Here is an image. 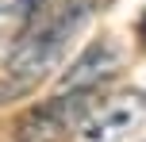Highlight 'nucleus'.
I'll return each instance as SVG.
<instances>
[{"label":"nucleus","mask_w":146,"mask_h":142,"mask_svg":"<svg viewBox=\"0 0 146 142\" xmlns=\"http://www.w3.org/2000/svg\"><path fill=\"white\" fill-rule=\"evenodd\" d=\"M135 35H139V46L146 50V8H142V15H139V27H135Z\"/></svg>","instance_id":"423d86ee"},{"label":"nucleus","mask_w":146,"mask_h":142,"mask_svg":"<svg viewBox=\"0 0 146 142\" xmlns=\"http://www.w3.org/2000/svg\"><path fill=\"white\" fill-rule=\"evenodd\" d=\"M96 0H42L12 38L0 65V104L31 96L54 69L62 65L69 42L85 31Z\"/></svg>","instance_id":"f257e3e1"},{"label":"nucleus","mask_w":146,"mask_h":142,"mask_svg":"<svg viewBox=\"0 0 146 142\" xmlns=\"http://www.w3.org/2000/svg\"><path fill=\"white\" fill-rule=\"evenodd\" d=\"M69 142H146V89H123L92 104Z\"/></svg>","instance_id":"f03ea898"},{"label":"nucleus","mask_w":146,"mask_h":142,"mask_svg":"<svg viewBox=\"0 0 146 142\" xmlns=\"http://www.w3.org/2000/svg\"><path fill=\"white\" fill-rule=\"evenodd\" d=\"M88 108H92V92H58L19 115L15 142H69L73 127Z\"/></svg>","instance_id":"7ed1b4c3"},{"label":"nucleus","mask_w":146,"mask_h":142,"mask_svg":"<svg viewBox=\"0 0 146 142\" xmlns=\"http://www.w3.org/2000/svg\"><path fill=\"white\" fill-rule=\"evenodd\" d=\"M42 0H0V42H12Z\"/></svg>","instance_id":"39448f33"},{"label":"nucleus","mask_w":146,"mask_h":142,"mask_svg":"<svg viewBox=\"0 0 146 142\" xmlns=\"http://www.w3.org/2000/svg\"><path fill=\"white\" fill-rule=\"evenodd\" d=\"M119 69H123V46L115 38H100V42L85 46L77 61H69V69L62 73V92H96Z\"/></svg>","instance_id":"20e7f679"}]
</instances>
